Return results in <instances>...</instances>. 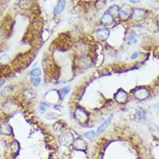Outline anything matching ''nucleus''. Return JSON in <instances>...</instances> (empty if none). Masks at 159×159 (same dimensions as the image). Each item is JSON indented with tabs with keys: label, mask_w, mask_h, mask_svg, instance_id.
<instances>
[{
	"label": "nucleus",
	"mask_w": 159,
	"mask_h": 159,
	"mask_svg": "<svg viewBox=\"0 0 159 159\" xmlns=\"http://www.w3.org/2000/svg\"><path fill=\"white\" fill-rule=\"evenodd\" d=\"M133 94L137 99L145 100L150 96V90L146 87H137L135 90H133Z\"/></svg>",
	"instance_id": "f257e3e1"
},
{
	"label": "nucleus",
	"mask_w": 159,
	"mask_h": 159,
	"mask_svg": "<svg viewBox=\"0 0 159 159\" xmlns=\"http://www.w3.org/2000/svg\"><path fill=\"white\" fill-rule=\"evenodd\" d=\"M74 116L76 117L77 120H78L80 123H86L89 119V114L86 111L81 107H78L75 112H74Z\"/></svg>",
	"instance_id": "f03ea898"
},
{
	"label": "nucleus",
	"mask_w": 159,
	"mask_h": 159,
	"mask_svg": "<svg viewBox=\"0 0 159 159\" xmlns=\"http://www.w3.org/2000/svg\"><path fill=\"white\" fill-rule=\"evenodd\" d=\"M132 9L129 4H124L121 8H119V15L118 17L122 20H126L131 17Z\"/></svg>",
	"instance_id": "7ed1b4c3"
},
{
	"label": "nucleus",
	"mask_w": 159,
	"mask_h": 159,
	"mask_svg": "<svg viewBox=\"0 0 159 159\" xmlns=\"http://www.w3.org/2000/svg\"><path fill=\"white\" fill-rule=\"evenodd\" d=\"M147 14V12L145 9H142V8H136L134 10H132V14L131 17H133L134 20H137V21H139V20H142L145 17V16Z\"/></svg>",
	"instance_id": "20e7f679"
},
{
	"label": "nucleus",
	"mask_w": 159,
	"mask_h": 159,
	"mask_svg": "<svg viewBox=\"0 0 159 159\" xmlns=\"http://www.w3.org/2000/svg\"><path fill=\"white\" fill-rule=\"evenodd\" d=\"M73 149L75 150H81V151H85L87 150V144L85 140L82 138H77L73 141Z\"/></svg>",
	"instance_id": "39448f33"
},
{
	"label": "nucleus",
	"mask_w": 159,
	"mask_h": 159,
	"mask_svg": "<svg viewBox=\"0 0 159 159\" xmlns=\"http://www.w3.org/2000/svg\"><path fill=\"white\" fill-rule=\"evenodd\" d=\"M114 98H115V100L117 103H125L126 101H127V99H128V94L124 90L120 89V90H118L116 91Z\"/></svg>",
	"instance_id": "423d86ee"
},
{
	"label": "nucleus",
	"mask_w": 159,
	"mask_h": 159,
	"mask_svg": "<svg viewBox=\"0 0 159 159\" xmlns=\"http://www.w3.org/2000/svg\"><path fill=\"white\" fill-rule=\"evenodd\" d=\"M0 132L1 134L4 135V136H12V126L8 124V123H2L0 124Z\"/></svg>",
	"instance_id": "0eeeda50"
},
{
	"label": "nucleus",
	"mask_w": 159,
	"mask_h": 159,
	"mask_svg": "<svg viewBox=\"0 0 159 159\" xmlns=\"http://www.w3.org/2000/svg\"><path fill=\"white\" fill-rule=\"evenodd\" d=\"M96 36L99 40L105 41V40L108 39L109 36H110V30L107 29V28H103V29L98 30L96 32Z\"/></svg>",
	"instance_id": "6e6552de"
},
{
	"label": "nucleus",
	"mask_w": 159,
	"mask_h": 159,
	"mask_svg": "<svg viewBox=\"0 0 159 159\" xmlns=\"http://www.w3.org/2000/svg\"><path fill=\"white\" fill-rule=\"evenodd\" d=\"M114 22V17L110 14L109 12H105L101 18V24L104 26H110L113 24Z\"/></svg>",
	"instance_id": "1a4fd4ad"
},
{
	"label": "nucleus",
	"mask_w": 159,
	"mask_h": 159,
	"mask_svg": "<svg viewBox=\"0 0 159 159\" xmlns=\"http://www.w3.org/2000/svg\"><path fill=\"white\" fill-rule=\"evenodd\" d=\"M33 4L32 0H19L18 1V6L22 10H30L31 9Z\"/></svg>",
	"instance_id": "9d476101"
},
{
	"label": "nucleus",
	"mask_w": 159,
	"mask_h": 159,
	"mask_svg": "<svg viewBox=\"0 0 159 159\" xmlns=\"http://www.w3.org/2000/svg\"><path fill=\"white\" fill-rule=\"evenodd\" d=\"M65 5H66V3H65L64 0H59V2L54 8V14L58 15L64 12V8H65Z\"/></svg>",
	"instance_id": "9b49d317"
},
{
	"label": "nucleus",
	"mask_w": 159,
	"mask_h": 159,
	"mask_svg": "<svg viewBox=\"0 0 159 159\" xmlns=\"http://www.w3.org/2000/svg\"><path fill=\"white\" fill-rule=\"evenodd\" d=\"M111 120H112V116H111L108 119H106L103 124H102L101 125L98 127V131H97V134L98 135H99V134H101L102 132L103 131V130H105L107 127H108V125L111 124Z\"/></svg>",
	"instance_id": "f8f14e48"
},
{
	"label": "nucleus",
	"mask_w": 159,
	"mask_h": 159,
	"mask_svg": "<svg viewBox=\"0 0 159 159\" xmlns=\"http://www.w3.org/2000/svg\"><path fill=\"white\" fill-rule=\"evenodd\" d=\"M108 12L113 17H118V15H119V7H118L116 4H113V5H111V6L109 8Z\"/></svg>",
	"instance_id": "ddd939ff"
},
{
	"label": "nucleus",
	"mask_w": 159,
	"mask_h": 159,
	"mask_svg": "<svg viewBox=\"0 0 159 159\" xmlns=\"http://www.w3.org/2000/svg\"><path fill=\"white\" fill-rule=\"evenodd\" d=\"M136 112H137V117L140 120H145L146 119V112H145V111L143 108H141V107L137 108L136 109Z\"/></svg>",
	"instance_id": "4468645a"
},
{
	"label": "nucleus",
	"mask_w": 159,
	"mask_h": 159,
	"mask_svg": "<svg viewBox=\"0 0 159 159\" xmlns=\"http://www.w3.org/2000/svg\"><path fill=\"white\" fill-rule=\"evenodd\" d=\"M10 60H11V58L6 54H3V55L0 56V64H8L10 62Z\"/></svg>",
	"instance_id": "2eb2a0df"
},
{
	"label": "nucleus",
	"mask_w": 159,
	"mask_h": 159,
	"mask_svg": "<svg viewBox=\"0 0 159 159\" xmlns=\"http://www.w3.org/2000/svg\"><path fill=\"white\" fill-rule=\"evenodd\" d=\"M30 82H31V84L34 85L35 86H38V85H40V83H41V79H40V77H31Z\"/></svg>",
	"instance_id": "dca6fc26"
},
{
	"label": "nucleus",
	"mask_w": 159,
	"mask_h": 159,
	"mask_svg": "<svg viewBox=\"0 0 159 159\" xmlns=\"http://www.w3.org/2000/svg\"><path fill=\"white\" fill-rule=\"evenodd\" d=\"M96 135H97V133L94 132L93 130H90V131H88L86 133H85V137H87L88 139H90V140H92L96 137Z\"/></svg>",
	"instance_id": "f3484780"
},
{
	"label": "nucleus",
	"mask_w": 159,
	"mask_h": 159,
	"mask_svg": "<svg viewBox=\"0 0 159 159\" xmlns=\"http://www.w3.org/2000/svg\"><path fill=\"white\" fill-rule=\"evenodd\" d=\"M40 75H41V71H40V69H38V68L33 69V70L30 72V76H32V77H39Z\"/></svg>",
	"instance_id": "a211bd4d"
},
{
	"label": "nucleus",
	"mask_w": 159,
	"mask_h": 159,
	"mask_svg": "<svg viewBox=\"0 0 159 159\" xmlns=\"http://www.w3.org/2000/svg\"><path fill=\"white\" fill-rule=\"evenodd\" d=\"M48 107H49L48 103H42L40 104V106H39V111H40L41 113H44V112H45V111H47Z\"/></svg>",
	"instance_id": "6ab92c4d"
},
{
	"label": "nucleus",
	"mask_w": 159,
	"mask_h": 159,
	"mask_svg": "<svg viewBox=\"0 0 159 159\" xmlns=\"http://www.w3.org/2000/svg\"><path fill=\"white\" fill-rule=\"evenodd\" d=\"M70 90H71L70 87H64V88H63V89H61L59 90V93H61L63 96H65V95H67L70 92Z\"/></svg>",
	"instance_id": "aec40b11"
},
{
	"label": "nucleus",
	"mask_w": 159,
	"mask_h": 159,
	"mask_svg": "<svg viewBox=\"0 0 159 159\" xmlns=\"http://www.w3.org/2000/svg\"><path fill=\"white\" fill-rule=\"evenodd\" d=\"M137 43V39H136V36L134 34H130L128 38V43L129 44H132V43Z\"/></svg>",
	"instance_id": "412c9836"
},
{
	"label": "nucleus",
	"mask_w": 159,
	"mask_h": 159,
	"mask_svg": "<svg viewBox=\"0 0 159 159\" xmlns=\"http://www.w3.org/2000/svg\"><path fill=\"white\" fill-rule=\"evenodd\" d=\"M137 56H138L137 52H134V53L132 54V56H131V59H135V58H137Z\"/></svg>",
	"instance_id": "4be33fe9"
},
{
	"label": "nucleus",
	"mask_w": 159,
	"mask_h": 159,
	"mask_svg": "<svg viewBox=\"0 0 159 159\" xmlns=\"http://www.w3.org/2000/svg\"><path fill=\"white\" fill-rule=\"evenodd\" d=\"M131 4H137V3H139L140 0H129Z\"/></svg>",
	"instance_id": "5701e85b"
},
{
	"label": "nucleus",
	"mask_w": 159,
	"mask_h": 159,
	"mask_svg": "<svg viewBox=\"0 0 159 159\" xmlns=\"http://www.w3.org/2000/svg\"><path fill=\"white\" fill-rule=\"evenodd\" d=\"M4 82H1V83H0V90H1V88H2V87L4 86Z\"/></svg>",
	"instance_id": "b1692460"
},
{
	"label": "nucleus",
	"mask_w": 159,
	"mask_h": 159,
	"mask_svg": "<svg viewBox=\"0 0 159 159\" xmlns=\"http://www.w3.org/2000/svg\"><path fill=\"white\" fill-rule=\"evenodd\" d=\"M111 2H115V1H116V0H110Z\"/></svg>",
	"instance_id": "393cba45"
}]
</instances>
